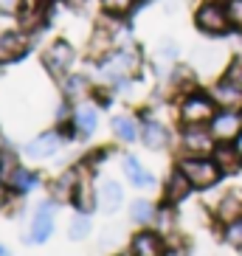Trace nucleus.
Here are the masks:
<instances>
[{"label": "nucleus", "mask_w": 242, "mask_h": 256, "mask_svg": "<svg viewBox=\"0 0 242 256\" xmlns=\"http://www.w3.org/2000/svg\"><path fill=\"white\" fill-rule=\"evenodd\" d=\"M220 169L222 166L212 158H203V155H197V158H183L180 160V172L186 174L192 180L194 188H208L220 180Z\"/></svg>", "instance_id": "1"}, {"label": "nucleus", "mask_w": 242, "mask_h": 256, "mask_svg": "<svg viewBox=\"0 0 242 256\" xmlns=\"http://www.w3.org/2000/svg\"><path fill=\"white\" fill-rule=\"evenodd\" d=\"M194 26L203 34H226L228 31V26H231V20H228V12L222 6H217V3H206V6H200L197 8V14H194Z\"/></svg>", "instance_id": "2"}, {"label": "nucleus", "mask_w": 242, "mask_h": 256, "mask_svg": "<svg viewBox=\"0 0 242 256\" xmlns=\"http://www.w3.org/2000/svg\"><path fill=\"white\" fill-rule=\"evenodd\" d=\"M183 121L186 124H206L212 121L214 116V98H206L203 93H192L186 102H183V110H180Z\"/></svg>", "instance_id": "3"}, {"label": "nucleus", "mask_w": 242, "mask_h": 256, "mask_svg": "<svg viewBox=\"0 0 242 256\" xmlns=\"http://www.w3.org/2000/svg\"><path fill=\"white\" fill-rule=\"evenodd\" d=\"M136 65H138V60L132 56L130 51H118V54H113L110 60H104L102 62V76L104 79H116V82H124V76H130L132 70H136Z\"/></svg>", "instance_id": "4"}, {"label": "nucleus", "mask_w": 242, "mask_h": 256, "mask_svg": "<svg viewBox=\"0 0 242 256\" xmlns=\"http://www.w3.org/2000/svg\"><path fill=\"white\" fill-rule=\"evenodd\" d=\"M214 138L217 136L208 132L203 124H189V130L183 132V146L192 155H208V152H214Z\"/></svg>", "instance_id": "5"}, {"label": "nucleus", "mask_w": 242, "mask_h": 256, "mask_svg": "<svg viewBox=\"0 0 242 256\" xmlns=\"http://www.w3.org/2000/svg\"><path fill=\"white\" fill-rule=\"evenodd\" d=\"M74 48L65 42V40H56L51 48L46 51V56H42V62H46V68L51 70V74H65V70L70 68V62H74Z\"/></svg>", "instance_id": "6"}, {"label": "nucleus", "mask_w": 242, "mask_h": 256, "mask_svg": "<svg viewBox=\"0 0 242 256\" xmlns=\"http://www.w3.org/2000/svg\"><path fill=\"white\" fill-rule=\"evenodd\" d=\"M96 197H98V208L104 214H116L124 203V192H121V183L113 180V178H104L96 188Z\"/></svg>", "instance_id": "7"}, {"label": "nucleus", "mask_w": 242, "mask_h": 256, "mask_svg": "<svg viewBox=\"0 0 242 256\" xmlns=\"http://www.w3.org/2000/svg\"><path fill=\"white\" fill-rule=\"evenodd\" d=\"M54 231V206L51 203H40L37 214L31 220V242H46Z\"/></svg>", "instance_id": "8"}, {"label": "nucleus", "mask_w": 242, "mask_h": 256, "mask_svg": "<svg viewBox=\"0 0 242 256\" xmlns=\"http://www.w3.org/2000/svg\"><path fill=\"white\" fill-rule=\"evenodd\" d=\"M240 127H242V116H234V113H217L212 118V132L217 138L240 136Z\"/></svg>", "instance_id": "9"}, {"label": "nucleus", "mask_w": 242, "mask_h": 256, "mask_svg": "<svg viewBox=\"0 0 242 256\" xmlns=\"http://www.w3.org/2000/svg\"><path fill=\"white\" fill-rule=\"evenodd\" d=\"M189 188H192V180L180 172V169H178V172L169 178V183H166V192H164V203H166V206L180 203L183 197L189 194Z\"/></svg>", "instance_id": "10"}, {"label": "nucleus", "mask_w": 242, "mask_h": 256, "mask_svg": "<svg viewBox=\"0 0 242 256\" xmlns=\"http://www.w3.org/2000/svg\"><path fill=\"white\" fill-rule=\"evenodd\" d=\"M56 150H60V136L56 132H42V136H37L26 146V152L31 158H51Z\"/></svg>", "instance_id": "11"}, {"label": "nucleus", "mask_w": 242, "mask_h": 256, "mask_svg": "<svg viewBox=\"0 0 242 256\" xmlns=\"http://www.w3.org/2000/svg\"><path fill=\"white\" fill-rule=\"evenodd\" d=\"M212 96L222 107H236V104H242V84H236L234 79H226V82H220L214 88Z\"/></svg>", "instance_id": "12"}, {"label": "nucleus", "mask_w": 242, "mask_h": 256, "mask_svg": "<svg viewBox=\"0 0 242 256\" xmlns=\"http://www.w3.org/2000/svg\"><path fill=\"white\" fill-rule=\"evenodd\" d=\"M132 256H164V242H160V236H155L150 231H141L132 240Z\"/></svg>", "instance_id": "13"}, {"label": "nucleus", "mask_w": 242, "mask_h": 256, "mask_svg": "<svg viewBox=\"0 0 242 256\" xmlns=\"http://www.w3.org/2000/svg\"><path fill=\"white\" fill-rule=\"evenodd\" d=\"M23 51H26V40L20 37L17 31L0 34V62L17 60V56H23Z\"/></svg>", "instance_id": "14"}, {"label": "nucleus", "mask_w": 242, "mask_h": 256, "mask_svg": "<svg viewBox=\"0 0 242 256\" xmlns=\"http://www.w3.org/2000/svg\"><path fill=\"white\" fill-rule=\"evenodd\" d=\"M98 127V113L96 107L90 104H82L79 110L74 113V130L79 132V136H93V130Z\"/></svg>", "instance_id": "15"}, {"label": "nucleus", "mask_w": 242, "mask_h": 256, "mask_svg": "<svg viewBox=\"0 0 242 256\" xmlns=\"http://www.w3.org/2000/svg\"><path fill=\"white\" fill-rule=\"evenodd\" d=\"M141 136H144V144L150 150H160V146L169 141V130L164 127V124H158V121H144Z\"/></svg>", "instance_id": "16"}, {"label": "nucleus", "mask_w": 242, "mask_h": 256, "mask_svg": "<svg viewBox=\"0 0 242 256\" xmlns=\"http://www.w3.org/2000/svg\"><path fill=\"white\" fill-rule=\"evenodd\" d=\"M124 172H127V178L132 180V186H138V188H152V186H155V178H152L150 172H144L141 164H138L132 155L124 158Z\"/></svg>", "instance_id": "17"}, {"label": "nucleus", "mask_w": 242, "mask_h": 256, "mask_svg": "<svg viewBox=\"0 0 242 256\" xmlns=\"http://www.w3.org/2000/svg\"><path fill=\"white\" fill-rule=\"evenodd\" d=\"M74 206L82 214H88V211H93V188H90V183H88V178H79L76 180V188H74Z\"/></svg>", "instance_id": "18"}, {"label": "nucleus", "mask_w": 242, "mask_h": 256, "mask_svg": "<svg viewBox=\"0 0 242 256\" xmlns=\"http://www.w3.org/2000/svg\"><path fill=\"white\" fill-rule=\"evenodd\" d=\"M113 132L121 138V141H136L138 138V127L132 116H116L113 118Z\"/></svg>", "instance_id": "19"}, {"label": "nucleus", "mask_w": 242, "mask_h": 256, "mask_svg": "<svg viewBox=\"0 0 242 256\" xmlns=\"http://www.w3.org/2000/svg\"><path fill=\"white\" fill-rule=\"evenodd\" d=\"M74 188H76V172H65L60 180H54L51 192L56 200H65V197H74Z\"/></svg>", "instance_id": "20"}, {"label": "nucleus", "mask_w": 242, "mask_h": 256, "mask_svg": "<svg viewBox=\"0 0 242 256\" xmlns=\"http://www.w3.org/2000/svg\"><path fill=\"white\" fill-rule=\"evenodd\" d=\"M8 186H14L17 192H28V188L37 186V174L26 172V169H14V174H12V180H8Z\"/></svg>", "instance_id": "21"}, {"label": "nucleus", "mask_w": 242, "mask_h": 256, "mask_svg": "<svg viewBox=\"0 0 242 256\" xmlns=\"http://www.w3.org/2000/svg\"><path fill=\"white\" fill-rule=\"evenodd\" d=\"M132 220L141 222V226H144V222H152V220H155V208H152V203H146V200H136V203H132Z\"/></svg>", "instance_id": "22"}, {"label": "nucleus", "mask_w": 242, "mask_h": 256, "mask_svg": "<svg viewBox=\"0 0 242 256\" xmlns=\"http://www.w3.org/2000/svg\"><path fill=\"white\" fill-rule=\"evenodd\" d=\"M240 158H242L240 152H234L231 146H222V150L217 152V158H214V160H217L222 169H236V166H240Z\"/></svg>", "instance_id": "23"}, {"label": "nucleus", "mask_w": 242, "mask_h": 256, "mask_svg": "<svg viewBox=\"0 0 242 256\" xmlns=\"http://www.w3.org/2000/svg\"><path fill=\"white\" fill-rule=\"evenodd\" d=\"M240 200H234V197H228V200H222V203H220V211H217V217H222V220H228V222H231V220H236L240 217Z\"/></svg>", "instance_id": "24"}, {"label": "nucleus", "mask_w": 242, "mask_h": 256, "mask_svg": "<svg viewBox=\"0 0 242 256\" xmlns=\"http://www.w3.org/2000/svg\"><path fill=\"white\" fill-rule=\"evenodd\" d=\"M88 88H90V84H88L84 76H70L68 82H65V93H68V96H84Z\"/></svg>", "instance_id": "25"}, {"label": "nucleus", "mask_w": 242, "mask_h": 256, "mask_svg": "<svg viewBox=\"0 0 242 256\" xmlns=\"http://www.w3.org/2000/svg\"><path fill=\"white\" fill-rule=\"evenodd\" d=\"M90 234V220L88 217H74V222H70V240H84Z\"/></svg>", "instance_id": "26"}, {"label": "nucleus", "mask_w": 242, "mask_h": 256, "mask_svg": "<svg viewBox=\"0 0 242 256\" xmlns=\"http://www.w3.org/2000/svg\"><path fill=\"white\" fill-rule=\"evenodd\" d=\"M226 240L231 242L234 248H242V220H240V217L228 222V228H226Z\"/></svg>", "instance_id": "27"}, {"label": "nucleus", "mask_w": 242, "mask_h": 256, "mask_svg": "<svg viewBox=\"0 0 242 256\" xmlns=\"http://www.w3.org/2000/svg\"><path fill=\"white\" fill-rule=\"evenodd\" d=\"M228 20H231V26L234 28L242 31V0H228Z\"/></svg>", "instance_id": "28"}, {"label": "nucleus", "mask_w": 242, "mask_h": 256, "mask_svg": "<svg viewBox=\"0 0 242 256\" xmlns=\"http://www.w3.org/2000/svg\"><path fill=\"white\" fill-rule=\"evenodd\" d=\"M102 6H104V12H110V14H124V12H130L132 0H102Z\"/></svg>", "instance_id": "29"}, {"label": "nucleus", "mask_w": 242, "mask_h": 256, "mask_svg": "<svg viewBox=\"0 0 242 256\" xmlns=\"http://www.w3.org/2000/svg\"><path fill=\"white\" fill-rule=\"evenodd\" d=\"M23 8V0H0V14H17Z\"/></svg>", "instance_id": "30"}, {"label": "nucleus", "mask_w": 242, "mask_h": 256, "mask_svg": "<svg viewBox=\"0 0 242 256\" xmlns=\"http://www.w3.org/2000/svg\"><path fill=\"white\" fill-rule=\"evenodd\" d=\"M174 56H178V46H174V42H160L158 60H174Z\"/></svg>", "instance_id": "31"}, {"label": "nucleus", "mask_w": 242, "mask_h": 256, "mask_svg": "<svg viewBox=\"0 0 242 256\" xmlns=\"http://www.w3.org/2000/svg\"><path fill=\"white\" fill-rule=\"evenodd\" d=\"M240 76H242V60H236L231 65V79H240Z\"/></svg>", "instance_id": "32"}, {"label": "nucleus", "mask_w": 242, "mask_h": 256, "mask_svg": "<svg viewBox=\"0 0 242 256\" xmlns=\"http://www.w3.org/2000/svg\"><path fill=\"white\" fill-rule=\"evenodd\" d=\"M236 152H240V155H242V132H240V136H236Z\"/></svg>", "instance_id": "33"}, {"label": "nucleus", "mask_w": 242, "mask_h": 256, "mask_svg": "<svg viewBox=\"0 0 242 256\" xmlns=\"http://www.w3.org/2000/svg\"><path fill=\"white\" fill-rule=\"evenodd\" d=\"M0 256H8V250H6V248H3V245H0Z\"/></svg>", "instance_id": "34"}, {"label": "nucleus", "mask_w": 242, "mask_h": 256, "mask_svg": "<svg viewBox=\"0 0 242 256\" xmlns=\"http://www.w3.org/2000/svg\"><path fill=\"white\" fill-rule=\"evenodd\" d=\"M212 3H217V0H212Z\"/></svg>", "instance_id": "35"}]
</instances>
